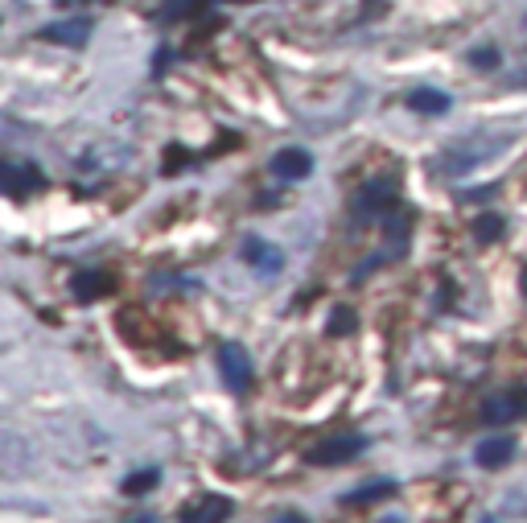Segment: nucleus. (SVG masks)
<instances>
[{
  "instance_id": "nucleus-10",
  "label": "nucleus",
  "mask_w": 527,
  "mask_h": 523,
  "mask_svg": "<svg viewBox=\"0 0 527 523\" xmlns=\"http://www.w3.org/2000/svg\"><path fill=\"white\" fill-rule=\"evenodd\" d=\"M392 194H396V182H371V186L355 198V219H367V215H379V211H392Z\"/></svg>"
},
{
  "instance_id": "nucleus-2",
  "label": "nucleus",
  "mask_w": 527,
  "mask_h": 523,
  "mask_svg": "<svg viewBox=\"0 0 527 523\" xmlns=\"http://www.w3.org/2000/svg\"><path fill=\"white\" fill-rule=\"evenodd\" d=\"M219 375L231 392H248L252 388V355H248V346H239V342H223L219 346Z\"/></svg>"
},
{
  "instance_id": "nucleus-19",
  "label": "nucleus",
  "mask_w": 527,
  "mask_h": 523,
  "mask_svg": "<svg viewBox=\"0 0 527 523\" xmlns=\"http://www.w3.org/2000/svg\"><path fill=\"white\" fill-rule=\"evenodd\" d=\"M190 157H186V149H178V145H173L169 153H165V173H178V165H186Z\"/></svg>"
},
{
  "instance_id": "nucleus-4",
  "label": "nucleus",
  "mask_w": 527,
  "mask_h": 523,
  "mask_svg": "<svg viewBox=\"0 0 527 523\" xmlns=\"http://www.w3.org/2000/svg\"><path fill=\"white\" fill-rule=\"evenodd\" d=\"M490 153H499V145H490V149H478V141H470V145H458V149H445L441 157H437V173H466V169H474L482 157H490Z\"/></svg>"
},
{
  "instance_id": "nucleus-21",
  "label": "nucleus",
  "mask_w": 527,
  "mask_h": 523,
  "mask_svg": "<svg viewBox=\"0 0 527 523\" xmlns=\"http://www.w3.org/2000/svg\"><path fill=\"white\" fill-rule=\"evenodd\" d=\"M58 5H87V0H58Z\"/></svg>"
},
{
  "instance_id": "nucleus-20",
  "label": "nucleus",
  "mask_w": 527,
  "mask_h": 523,
  "mask_svg": "<svg viewBox=\"0 0 527 523\" xmlns=\"http://www.w3.org/2000/svg\"><path fill=\"white\" fill-rule=\"evenodd\" d=\"M470 62H474V66H499V54H495V50H474Z\"/></svg>"
},
{
  "instance_id": "nucleus-22",
  "label": "nucleus",
  "mask_w": 527,
  "mask_h": 523,
  "mask_svg": "<svg viewBox=\"0 0 527 523\" xmlns=\"http://www.w3.org/2000/svg\"><path fill=\"white\" fill-rule=\"evenodd\" d=\"M523 297H527V268H523Z\"/></svg>"
},
{
  "instance_id": "nucleus-14",
  "label": "nucleus",
  "mask_w": 527,
  "mask_h": 523,
  "mask_svg": "<svg viewBox=\"0 0 527 523\" xmlns=\"http://www.w3.org/2000/svg\"><path fill=\"white\" fill-rule=\"evenodd\" d=\"M355 330H359V318H355V309L338 305V309L330 313V322H326V334H330V338H346V334H355Z\"/></svg>"
},
{
  "instance_id": "nucleus-3",
  "label": "nucleus",
  "mask_w": 527,
  "mask_h": 523,
  "mask_svg": "<svg viewBox=\"0 0 527 523\" xmlns=\"http://www.w3.org/2000/svg\"><path fill=\"white\" fill-rule=\"evenodd\" d=\"M42 186V173L33 165H13V161H0V194L9 198H25Z\"/></svg>"
},
{
  "instance_id": "nucleus-18",
  "label": "nucleus",
  "mask_w": 527,
  "mask_h": 523,
  "mask_svg": "<svg viewBox=\"0 0 527 523\" xmlns=\"http://www.w3.org/2000/svg\"><path fill=\"white\" fill-rule=\"evenodd\" d=\"M149 486H157V470H140V474H132V478L124 482V491H128V495H140V491H149Z\"/></svg>"
},
{
  "instance_id": "nucleus-12",
  "label": "nucleus",
  "mask_w": 527,
  "mask_h": 523,
  "mask_svg": "<svg viewBox=\"0 0 527 523\" xmlns=\"http://www.w3.org/2000/svg\"><path fill=\"white\" fill-rule=\"evenodd\" d=\"M408 108H412V112H420V116H445V112L453 108V99H449V91L416 87V91H408Z\"/></svg>"
},
{
  "instance_id": "nucleus-8",
  "label": "nucleus",
  "mask_w": 527,
  "mask_h": 523,
  "mask_svg": "<svg viewBox=\"0 0 527 523\" xmlns=\"http://www.w3.org/2000/svg\"><path fill=\"white\" fill-rule=\"evenodd\" d=\"M116 289V276L112 272H99V268H87V272H75V281H70V293L79 301H99L103 293Z\"/></svg>"
},
{
  "instance_id": "nucleus-11",
  "label": "nucleus",
  "mask_w": 527,
  "mask_h": 523,
  "mask_svg": "<svg viewBox=\"0 0 527 523\" xmlns=\"http://www.w3.org/2000/svg\"><path fill=\"white\" fill-rule=\"evenodd\" d=\"M227 515H231V499H223V495H202L182 511V519H194V523H219Z\"/></svg>"
},
{
  "instance_id": "nucleus-7",
  "label": "nucleus",
  "mask_w": 527,
  "mask_h": 523,
  "mask_svg": "<svg viewBox=\"0 0 527 523\" xmlns=\"http://www.w3.org/2000/svg\"><path fill=\"white\" fill-rule=\"evenodd\" d=\"M268 169L276 173L280 182H301V178H309V173H313V157L305 149H280Z\"/></svg>"
},
{
  "instance_id": "nucleus-15",
  "label": "nucleus",
  "mask_w": 527,
  "mask_h": 523,
  "mask_svg": "<svg viewBox=\"0 0 527 523\" xmlns=\"http://www.w3.org/2000/svg\"><path fill=\"white\" fill-rule=\"evenodd\" d=\"M503 231H507V219L503 215H478L474 219V239L478 243H495Z\"/></svg>"
},
{
  "instance_id": "nucleus-5",
  "label": "nucleus",
  "mask_w": 527,
  "mask_h": 523,
  "mask_svg": "<svg viewBox=\"0 0 527 523\" xmlns=\"http://www.w3.org/2000/svg\"><path fill=\"white\" fill-rule=\"evenodd\" d=\"M239 256L243 260H248V268H256V272H280V268H285V252H280V248H272V243H264V239H243V248H239Z\"/></svg>"
},
{
  "instance_id": "nucleus-17",
  "label": "nucleus",
  "mask_w": 527,
  "mask_h": 523,
  "mask_svg": "<svg viewBox=\"0 0 527 523\" xmlns=\"http://www.w3.org/2000/svg\"><path fill=\"white\" fill-rule=\"evenodd\" d=\"M408 231H412V215H408V211H392V215H388V235H392V248H396V252L404 248Z\"/></svg>"
},
{
  "instance_id": "nucleus-13",
  "label": "nucleus",
  "mask_w": 527,
  "mask_h": 523,
  "mask_svg": "<svg viewBox=\"0 0 527 523\" xmlns=\"http://www.w3.org/2000/svg\"><path fill=\"white\" fill-rule=\"evenodd\" d=\"M523 412H527V404L519 396H490L482 404V421L486 425H503V421H515V416H523Z\"/></svg>"
},
{
  "instance_id": "nucleus-9",
  "label": "nucleus",
  "mask_w": 527,
  "mask_h": 523,
  "mask_svg": "<svg viewBox=\"0 0 527 523\" xmlns=\"http://www.w3.org/2000/svg\"><path fill=\"white\" fill-rule=\"evenodd\" d=\"M515 458V437H482L478 441V449H474V462L478 466H486V470H499V466H507Z\"/></svg>"
},
{
  "instance_id": "nucleus-16",
  "label": "nucleus",
  "mask_w": 527,
  "mask_h": 523,
  "mask_svg": "<svg viewBox=\"0 0 527 523\" xmlns=\"http://www.w3.org/2000/svg\"><path fill=\"white\" fill-rule=\"evenodd\" d=\"M383 495H396V482H371V486H359L355 495H346L342 503H375V499H383Z\"/></svg>"
},
{
  "instance_id": "nucleus-6",
  "label": "nucleus",
  "mask_w": 527,
  "mask_h": 523,
  "mask_svg": "<svg viewBox=\"0 0 527 523\" xmlns=\"http://www.w3.org/2000/svg\"><path fill=\"white\" fill-rule=\"evenodd\" d=\"M42 42H54V46H83L91 38V21L87 17H70V21H54L38 33Z\"/></svg>"
},
{
  "instance_id": "nucleus-1",
  "label": "nucleus",
  "mask_w": 527,
  "mask_h": 523,
  "mask_svg": "<svg viewBox=\"0 0 527 523\" xmlns=\"http://www.w3.org/2000/svg\"><path fill=\"white\" fill-rule=\"evenodd\" d=\"M363 449H367V437H359V433H338V437H326V441L313 445L305 453V462L309 466H346L350 458H359Z\"/></svg>"
}]
</instances>
